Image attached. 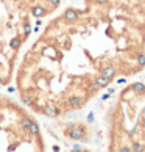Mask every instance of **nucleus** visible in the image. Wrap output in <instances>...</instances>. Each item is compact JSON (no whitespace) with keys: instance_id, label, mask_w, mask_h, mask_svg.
<instances>
[{"instance_id":"1","label":"nucleus","mask_w":145,"mask_h":152,"mask_svg":"<svg viewBox=\"0 0 145 152\" xmlns=\"http://www.w3.org/2000/svg\"><path fill=\"white\" fill-rule=\"evenodd\" d=\"M145 69V0H83L50 19L14 72L19 100L58 119Z\"/></svg>"},{"instance_id":"2","label":"nucleus","mask_w":145,"mask_h":152,"mask_svg":"<svg viewBox=\"0 0 145 152\" xmlns=\"http://www.w3.org/2000/svg\"><path fill=\"white\" fill-rule=\"evenodd\" d=\"M61 0H0V86H8L38 20L55 14Z\"/></svg>"},{"instance_id":"3","label":"nucleus","mask_w":145,"mask_h":152,"mask_svg":"<svg viewBox=\"0 0 145 152\" xmlns=\"http://www.w3.org/2000/svg\"><path fill=\"white\" fill-rule=\"evenodd\" d=\"M109 152H145V83L130 82L108 111Z\"/></svg>"},{"instance_id":"4","label":"nucleus","mask_w":145,"mask_h":152,"mask_svg":"<svg viewBox=\"0 0 145 152\" xmlns=\"http://www.w3.org/2000/svg\"><path fill=\"white\" fill-rule=\"evenodd\" d=\"M0 151H47L36 115L8 94H0Z\"/></svg>"},{"instance_id":"5","label":"nucleus","mask_w":145,"mask_h":152,"mask_svg":"<svg viewBox=\"0 0 145 152\" xmlns=\"http://www.w3.org/2000/svg\"><path fill=\"white\" fill-rule=\"evenodd\" d=\"M64 135L72 141H86L89 137V130H87V126L83 122H70V124H66Z\"/></svg>"}]
</instances>
